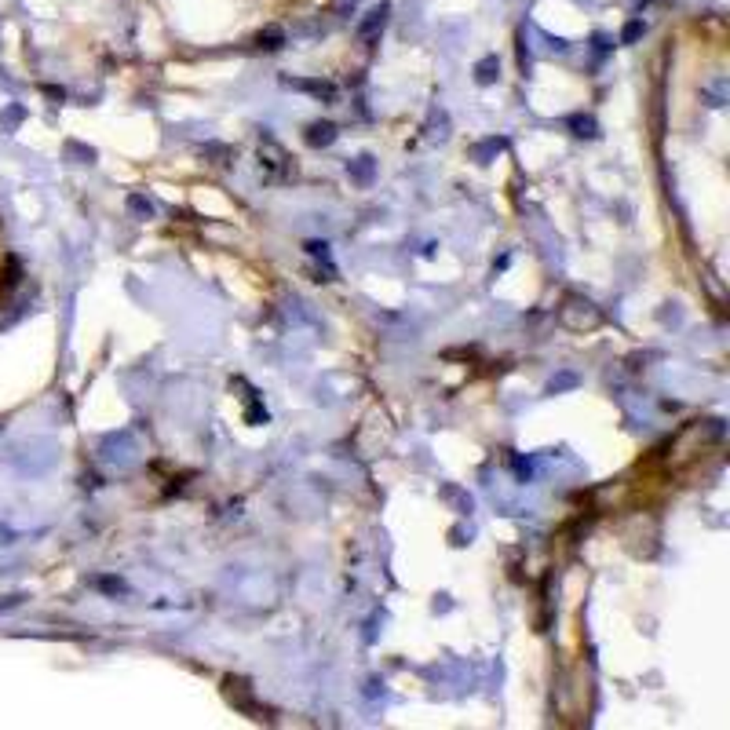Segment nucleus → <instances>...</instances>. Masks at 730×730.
I'll return each mask as SVG.
<instances>
[{"label":"nucleus","instance_id":"7ed1b4c3","mask_svg":"<svg viewBox=\"0 0 730 730\" xmlns=\"http://www.w3.org/2000/svg\"><path fill=\"white\" fill-rule=\"evenodd\" d=\"M333 139H336V124H329V121L307 128V143H311V146H329Z\"/></svg>","mask_w":730,"mask_h":730},{"label":"nucleus","instance_id":"0eeeda50","mask_svg":"<svg viewBox=\"0 0 730 730\" xmlns=\"http://www.w3.org/2000/svg\"><path fill=\"white\" fill-rule=\"evenodd\" d=\"M639 34H643V22H628V26H625V34H621V41H625V44H632Z\"/></svg>","mask_w":730,"mask_h":730},{"label":"nucleus","instance_id":"6e6552de","mask_svg":"<svg viewBox=\"0 0 730 730\" xmlns=\"http://www.w3.org/2000/svg\"><path fill=\"white\" fill-rule=\"evenodd\" d=\"M132 208H139V212L150 216V201H143V198H132Z\"/></svg>","mask_w":730,"mask_h":730},{"label":"nucleus","instance_id":"20e7f679","mask_svg":"<svg viewBox=\"0 0 730 730\" xmlns=\"http://www.w3.org/2000/svg\"><path fill=\"white\" fill-rule=\"evenodd\" d=\"M475 73H479V85H493L497 80V73H500V62H497V55H486L479 66H475Z\"/></svg>","mask_w":730,"mask_h":730},{"label":"nucleus","instance_id":"423d86ee","mask_svg":"<svg viewBox=\"0 0 730 730\" xmlns=\"http://www.w3.org/2000/svg\"><path fill=\"white\" fill-rule=\"evenodd\" d=\"M570 124H574V128H581L577 136H595V121H588V117H574Z\"/></svg>","mask_w":730,"mask_h":730},{"label":"nucleus","instance_id":"f03ea898","mask_svg":"<svg viewBox=\"0 0 730 730\" xmlns=\"http://www.w3.org/2000/svg\"><path fill=\"white\" fill-rule=\"evenodd\" d=\"M384 22H387V4H380V8H372L369 15H365V22L358 26V37L362 41H372L384 29Z\"/></svg>","mask_w":730,"mask_h":730},{"label":"nucleus","instance_id":"1a4fd4ad","mask_svg":"<svg viewBox=\"0 0 730 730\" xmlns=\"http://www.w3.org/2000/svg\"><path fill=\"white\" fill-rule=\"evenodd\" d=\"M99 584H103V588H110V592H124L121 581H99Z\"/></svg>","mask_w":730,"mask_h":730},{"label":"nucleus","instance_id":"39448f33","mask_svg":"<svg viewBox=\"0 0 730 730\" xmlns=\"http://www.w3.org/2000/svg\"><path fill=\"white\" fill-rule=\"evenodd\" d=\"M282 41H285V37H282V29H274V26L267 29V34H259V48H267V52L282 48Z\"/></svg>","mask_w":730,"mask_h":730},{"label":"nucleus","instance_id":"f257e3e1","mask_svg":"<svg viewBox=\"0 0 730 730\" xmlns=\"http://www.w3.org/2000/svg\"><path fill=\"white\" fill-rule=\"evenodd\" d=\"M285 85H292V88H300V92H311V95H314V99H326V103H336V85H333V80H300V77H296V80H292V77H289V80H285Z\"/></svg>","mask_w":730,"mask_h":730}]
</instances>
